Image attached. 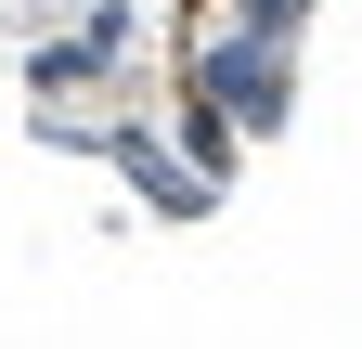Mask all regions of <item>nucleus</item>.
I'll list each match as a JSON object with an SVG mask.
<instances>
[{"instance_id":"obj_2","label":"nucleus","mask_w":362,"mask_h":349,"mask_svg":"<svg viewBox=\"0 0 362 349\" xmlns=\"http://www.w3.org/2000/svg\"><path fill=\"white\" fill-rule=\"evenodd\" d=\"M129 39H143V13H129V0H90L65 39H39V52H26V91H39V104H52V91H90V78H117Z\"/></svg>"},{"instance_id":"obj_1","label":"nucleus","mask_w":362,"mask_h":349,"mask_svg":"<svg viewBox=\"0 0 362 349\" xmlns=\"http://www.w3.org/2000/svg\"><path fill=\"white\" fill-rule=\"evenodd\" d=\"M181 91H207L246 143H272V129L298 117V52H285V39H246V26H207L194 65H181Z\"/></svg>"},{"instance_id":"obj_3","label":"nucleus","mask_w":362,"mask_h":349,"mask_svg":"<svg viewBox=\"0 0 362 349\" xmlns=\"http://www.w3.org/2000/svg\"><path fill=\"white\" fill-rule=\"evenodd\" d=\"M90 155H104V168H129V194H143L156 220H207V194H220L207 168L181 155V143H168V129H104Z\"/></svg>"},{"instance_id":"obj_5","label":"nucleus","mask_w":362,"mask_h":349,"mask_svg":"<svg viewBox=\"0 0 362 349\" xmlns=\"http://www.w3.org/2000/svg\"><path fill=\"white\" fill-rule=\"evenodd\" d=\"M220 26H246V39H285V52H298V26H310V0H220Z\"/></svg>"},{"instance_id":"obj_4","label":"nucleus","mask_w":362,"mask_h":349,"mask_svg":"<svg viewBox=\"0 0 362 349\" xmlns=\"http://www.w3.org/2000/svg\"><path fill=\"white\" fill-rule=\"evenodd\" d=\"M233 143H246V129H233V117H220L207 91H181V155H194V168H207V182H220V168H233Z\"/></svg>"}]
</instances>
